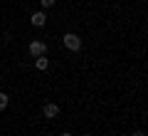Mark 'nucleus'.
<instances>
[{
  "mask_svg": "<svg viewBox=\"0 0 148 136\" xmlns=\"http://www.w3.org/2000/svg\"><path fill=\"white\" fill-rule=\"evenodd\" d=\"M62 42H64V47H67L69 52H79L82 50V37L74 35V32H67V35L62 37Z\"/></svg>",
  "mask_w": 148,
  "mask_h": 136,
  "instance_id": "1",
  "label": "nucleus"
},
{
  "mask_svg": "<svg viewBox=\"0 0 148 136\" xmlns=\"http://www.w3.org/2000/svg\"><path fill=\"white\" fill-rule=\"evenodd\" d=\"M47 52V45H45L42 40H32L30 42V55L32 57H40V55H45Z\"/></svg>",
  "mask_w": 148,
  "mask_h": 136,
  "instance_id": "2",
  "label": "nucleus"
},
{
  "mask_svg": "<svg viewBox=\"0 0 148 136\" xmlns=\"http://www.w3.org/2000/svg\"><path fill=\"white\" fill-rule=\"evenodd\" d=\"M42 114L47 116V119H54V116L59 114V106L54 104V101H49V104H45V109H42Z\"/></svg>",
  "mask_w": 148,
  "mask_h": 136,
  "instance_id": "3",
  "label": "nucleus"
},
{
  "mask_svg": "<svg viewBox=\"0 0 148 136\" xmlns=\"http://www.w3.org/2000/svg\"><path fill=\"white\" fill-rule=\"evenodd\" d=\"M30 22H32V25H35V27H42L45 22H47V15H45V12H32Z\"/></svg>",
  "mask_w": 148,
  "mask_h": 136,
  "instance_id": "4",
  "label": "nucleus"
},
{
  "mask_svg": "<svg viewBox=\"0 0 148 136\" xmlns=\"http://www.w3.org/2000/svg\"><path fill=\"white\" fill-rule=\"evenodd\" d=\"M35 67L40 69V72H45V69L49 67V59L45 57V55H40V57H35Z\"/></svg>",
  "mask_w": 148,
  "mask_h": 136,
  "instance_id": "5",
  "label": "nucleus"
},
{
  "mask_svg": "<svg viewBox=\"0 0 148 136\" xmlns=\"http://www.w3.org/2000/svg\"><path fill=\"white\" fill-rule=\"evenodd\" d=\"M8 101H10V97H8L5 92H0V111H3V109L8 106Z\"/></svg>",
  "mask_w": 148,
  "mask_h": 136,
  "instance_id": "6",
  "label": "nucleus"
},
{
  "mask_svg": "<svg viewBox=\"0 0 148 136\" xmlns=\"http://www.w3.org/2000/svg\"><path fill=\"white\" fill-rule=\"evenodd\" d=\"M40 3H42V8H54V3H57V0H40Z\"/></svg>",
  "mask_w": 148,
  "mask_h": 136,
  "instance_id": "7",
  "label": "nucleus"
},
{
  "mask_svg": "<svg viewBox=\"0 0 148 136\" xmlns=\"http://www.w3.org/2000/svg\"><path fill=\"white\" fill-rule=\"evenodd\" d=\"M133 136H146V131H143V129H138V131H133Z\"/></svg>",
  "mask_w": 148,
  "mask_h": 136,
  "instance_id": "8",
  "label": "nucleus"
},
{
  "mask_svg": "<svg viewBox=\"0 0 148 136\" xmlns=\"http://www.w3.org/2000/svg\"><path fill=\"white\" fill-rule=\"evenodd\" d=\"M62 136H72V134H69V131H64V134H62Z\"/></svg>",
  "mask_w": 148,
  "mask_h": 136,
  "instance_id": "9",
  "label": "nucleus"
},
{
  "mask_svg": "<svg viewBox=\"0 0 148 136\" xmlns=\"http://www.w3.org/2000/svg\"><path fill=\"white\" fill-rule=\"evenodd\" d=\"M86 136H94V134H86Z\"/></svg>",
  "mask_w": 148,
  "mask_h": 136,
  "instance_id": "10",
  "label": "nucleus"
}]
</instances>
